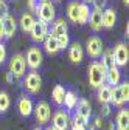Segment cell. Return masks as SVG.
I'll use <instances>...</instances> for the list:
<instances>
[{
    "instance_id": "5bb4252c",
    "label": "cell",
    "mask_w": 129,
    "mask_h": 130,
    "mask_svg": "<svg viewBox=\"0 0 129 130\" xmlns=\"http://www.w3.org/2000/svg\"><path fill=\"white\" fill-rule=\"evenodd\" d=\"M67 29H69V23L64 17L55 19L53 20V28H51V36L59 37L62 34H67Z\"/></svg>"
},
{
    "instance_id": "d590c367",
    "label": "cell",
    "mask_w": 129,
    "mask_h": 130,
    "mask_svg": "<svg viewBox=\"0 0 129 130\" xmlns=\"http://www.w3.org/2000/svg\"><path fill=\"white\" fill-rule=\"evenodd\" d=\"M104 3H106V0H93V8L95 9H103Z\"/></svg>"
},
{
    "instance_id": "7402d4cb",
    "label": "cell",
    "mask_w": 129,
    "mask_h": 130,
    "mask_svg": "<svg viewBox=\"0 0 129 130\" xmlns=\"http://www.w3.org/2000/svg\"><path fill=\"white\" fill-rule=\"evenodd\" d=\"M34 17H33V14L31 12H23L22 14V17H20V28L25 31V32H30L31 31V28H33V25H34Z\"/></svg>"
},
{
    "instance_id": "ac0fdd59",
    "label": "cell",
    "mask_w": 129,
    "mask_h": 130,
    "mask_svg": "<svg viewBox=\"0 0 129 130\" xmlns=\"http://www.w3.org/2000/svg\"><path fill=\"white\" fill-rule=\"evenodd\" d=\"M76 115H79L81 118H84L86 121H89L90 115H92V107H90V102L87 99H81L78 101V105H76Z\"/></svg>"
},
{
    "instance_id": "74e56055",
    "label": "cell",
    "mask_w": 129,
    "mask_h": 130,
    "mask_svg": "<svg viewBox=\"0 0 129 130\" xmlns=\"http://www.w3.org/2000/svg\"><path fill=\"white\" fill-rule=\"evenodd\" d=\"M5 79H6V82H8V84H11L12 80H14V76H12L11 73H6V77H5Z\"/></svg>"
},
{
    "instance_id": "5b68a950",
    "label": "cell",
    "mask_w": 129,
    "mask_h": 130,
    "mask_svg": "<svg viewBox=\"0 0 129 130\" xmlns=\"http://www.w3.org/2000/svg\"><path fill=\"white\" fill-rule=\"evenodd\" d=\"M23 85H25V88H27L31 94L39 93V90H41V87H42V77H41V74H39L37 71H30V73L27 74L25 80H23Z\"/></svg>"
},
{
    "instance_id": "603a6c76",
    "label": "cell",
    "mask_w": 129,
    "mask_h": 130,
    "mask_svg": "<svg viewBox=\"0 0 129 130\" xmlns=\"http://www.w3.org/2000/svg\"><path fill=\"white\" fill-rule=\"evenodd\" d=\"M100 63L103 65L106 70H109V68H112V67H117V65H115V60H114V51H112V50L103 51V54H101V62H100Z\"/></svg>"
},
{
    "instance_id": "7dc6e473",
    "label": "cell",
    "mask_w": 129,
    "mask_h": 130,
    "mask_svg": "<svg viewBox=\"0 0 129 130\" xmlns=\"http://www.w3.org/2000/svg\"><path fill=\"white\" fill-rule=\"evenodd\" d=\"M0 2H5V0H0Z\"/></svg>"
},
{
    "instance_id": "d6a6232c",
    "label": "cell",
    "mask_w": 129,
    "mask_h": 130,
    "mask_svg": "<svg viewBox=\"0 0 129 130\" xmlns=\"http://www.w3.org/2000/svg\"><path fill=\"white\" fill-rule=\"evenodd\" d=\"M41 3H42V0H28V9L33 12H37Z\"/></svg>"
},
{
    "instance_id": "30bf717a",
    "label": "cell",
    "mask_w": 129,
    "mask_h": 130,
    "mask_svg": "<svg viewBox=\"0 0 129 130\" xmlns=\"http://www.w3.org/2000/svg\"><path fill=\"white\" fill-rule=\"evenodd\" d=\"M69 122H70L69 113L64 111V110H58L51 118V127L56 128V130H67Z\"/></svg>"
},
{
    "instance_id": "e575fe53",
    "label": "cell",
    "mask_w": 129,
    "mask_h": 130,
    "mask_svg": "<svg viewBox=\"0 0 129 130\" xmlns=\"http://www.w3.org/2000/svg\"><path fill=\"white\" fill-rule=\"evenodd\" d=\"M5 59H6V48L3 43H0V63H3Z\"/></svg>"
},
{
    "instance_id": "ba28073f",
    "label": "cell",
    "mask_w": 129,
    "mask_h": 130,
    "mask_svg": "<svg viewBox=\"0 0 129 130\" xmlns=\"http://www.w3.org/2000/svg\"><path fill=\"white\" fill-rule=\"evenodd\" d=\"M114 60H115V65L117 67H124L129 60V50H127V45L120 42L115 45L114 50Z\"/></svg>"
},
{
    "instance_id": "484cf974",
    "label": "cell",
    "mask_w": 129,
    "mask_h": 130,
    "mask_svg": "<svg viewBox=\"0 0 129 130\" xmlns=\"http://www.w3.org/2000/svg\"><path fill=\"white\" fill-rule=\"evenodd\" d=\"M98 101L101 102V104H109V98H110V87L107 85V84H103V85H100L98 88Z\"/></svg>"
},
{
    "instance_id": "d6986e66",
    "label": "cell",
    "mask_w": 129,
    "mask_h": 130,
    "mask_svg": "<svg viewBox=\"0 0 129 130\" xmlns=\"http://www.w3.org/2000/svg\"><path fill=\"white\" fill-rule=\"evenodd\" d=\"M44 48L47 50L48 54H56L59 51V43H58V39L51 34H48L44 40Z\"/></svg>"
},
{
    "instance_id": "7a4b0ae2",
    "label": "cell",
    "mask_w": 129,
    "mask_h": 130,
    "mask_svg": "<svg viewBox=\"0 0 129 130\" xmlns=\"http://www.w3.org/2000/svg\"><path fill=\"white\" fill-rule=\"evenodd\" d=\"M36 14H37L39 20H42V22H45L48 25V23H51L55 20L56 9H55V6H53V3L50 2V0H45V2L41 3V6H39V9H37Z\"/></svg>"
},
{
    "instance_id": "836d02e7",
    "label": "cell",
    "mask_w": 129,
    "mask_h": 130,
    "mask_svg": "<svg viewBox=\"0 0 129 130\" xmlns=\"http://www.w3.org/2000/svg\"><path fill=\"white\" fill-rule=\"evenodd\" d=\"M9 8H8V5H6V2H0V19H3L5 15H8L9 12Z\"/></svg>"
},
{
    "instance_id": "f546056e",
    "label": "cell",
    "mask_w": 129,
    "mask_h": 130,
    "mask_svg": "<svg viewBox=\"0 0 129 130\" xmlns=\"http://www.w3.org/2000/svg\"><path fill=\"white\" fill-rule=\"evenodd\" d=\"M58 39V43H59V50H64V48H67L70 45V39H69V34H62Z\"/></svg>"
},
{
    "instance_id": "bcb514c9",
    "label": "cell",
    "mask_w": 129,
    "mask_h": 130,
    "mask_svg": "<svg viewBox=\"0 0 129 130\" xmlns=\"http://www.w3.org/2000/svg\"><path fill=\"white\" fill-rule=\"evenodd\" d=\"M34 130H42V128H39V127H37V128H34Z\"/></svg>"
},
{
    "instance_id": "d4e9b609",
    "label": "cell",
    "mask_w": 129,
    "mask_h": 130,
    "mask_svg": "<svg viewBox=\"0 0 129 130\" xmlns=\"http://www.w3.org/2000/svg\"><path fill=\"white\" fill-rule=\"evenodd\" d=\"M64 105H66L67 110H73L78 104V96L75 91H66V96H64Z\"/></svg>"
},
{
    "instance_id": "1f68e13d",
    "label": "cell",
    "mask_w": 129,
    "mask_h": 130,
    "mask_svg": "<svg viewBox=\"0 0 129 130\" xmlns=\"http://www.w3.org/2000/svg\"><path fill=\"white\" fill-rule=\"evenodd\" d=\"M89 121H86L84 118H81L79 115H75L73 116V127H87Z\"/></svg>"
},
{
    "instance_id": "4dcf8cb0",
    "label": "cell",
    "mask_w": 129,
    "mask_h": 130,
    "mask_svg": "<svg viewBox=\"0 0 129 130\" xmlns=\"http://www.w3.org/2000/svg\"><path fill=\"white\" fill-rule=\"evenodd\" d=\"M118 88H120V91H121L123 101L127 102V101H129V84H127V82H123V84L118 85Z\"/></svg>"
},
{
    "instance_id": "c3c4849f",
    "label": "cell",
    "mask_w": 129,
    "mask_h": 130,
    "mask_svg": "<svg viewBox=\"0 0 129 130\" xmlns=\"http://www.w3.org/2000/svg\"><path fill=\"white\" fill-rule=\"evenodd\" d=\"M55 2H59V0H55Z\"/></svg>"
},
{
    "instance_id": "8d00e7d4",
    "label": "cell",
    "mask_w": 129,
    "mask_h": 130,
    "mask_svg": "<svg viewBox=\"0 0 129 130\" xmlns=\"http://www.w3.org/2000/svg\"><path fill=\"white\" fill-rule=\"evenodd\" d=\"M109 115H110V105L103 104V116H109Z\"/></svg>"
},
{
    "instance_id": "60d3db41",
    "label": "cell",
    "mask_w": 129,
    "mask_h": 130,
    "mask_svg": "<svg viewBox=\"0 0 129 130\" xmlns=\"http://www.w3.org/2000/svg\"><path fill=\"white\" fill-rule=\"evenodd\" d=\"M72 130H87V127H72Z\"/></svg>"
},
{
    "instance_id": "44dd1931",
    "label": "cell",
    "mask_w": 129,
    "mask_h": 130,
    "mask_svg": "<svg viewBox=\"0 0 129 130\" xmlns=\"http://www.w3.org/2000/svg\"><path fill=\"white\" fill-rule=\"evenodd\" d=\"M109 104H114L115 107H123L124 101H123V96H121V91L117 87H110V98H109Z\"/></svg>"
},
{
    "instance_id": "f6af8a7d",
    "label": "cell",
    "mask_w": 129,
    "mask_h": 130,
    "mask_svg": "<svg viewBox=\"0 0 129 130\" xmlns=\"http://www.w3.org/2000/svg\"><path fill=\"white\" fill-rule=\"evenodd\" d=\"M123 2H124V5H126V6L129 5V0H123Z\"/></svg>"
},
{
    "instance_id": "277c9868",
    "label": "cell",
    "mask_w": 129,
    "mask_h": 130,
    "mask_svg": "<svg viewBox=\"0 0 129 130\" xmlns=\"http://www.w3.org/2000/svg\"><path fill=\"white\" fill-rule=\"evenodd\" d=\"M86 51L87 54L92 57V59H98L101 57L104 48H103V42L98 36H92L87 39V43H86Z\"/></svg>"
},
{
    "instance_id": "e0dca14e",
    "label": "cell",
    "mask_w": 129,
    "mask_h": 130,
    "mask_svg": "<svg viewBox=\"0 0 129 130\" xmlns=\"http://www.w3.org/2000/svg\"><path fill=\"white\" fill-rule=\"evenodd\" d=\"M17 108H19V113H20L22 116H30L31 113H33V108H34V105H33V102H31V99H30V98H27V96H22L20 99H19Z\"/></svg>"
},
{
    "instance_id": "f1b7e54d",
    "label": "cell",
    "mask_w": 129,
    "mask_h": 130,
    "mask_svg": "<svg viewBox=\"0 0 129 130\" xmlns=\"http://www.w3.org/2000/svg\"><path fill=\"white\" fill-rule=\"evenodd\" d=\"M9 105H11V99H9L8 93L0 91V113L6 111V110L9 108Z\"/></svg>"
},
{
    "instance_id": "681fc988",
    "label": "cell",
    "mask_w": 129,
    "mask_h": 130,
    "mask_svg": "<svg viewBox=\"0 0 129 130\" xmlns=\"http://www.w3.org/2000/svg\"><path fill=\"white\" fill-rule=\"evenodd\" d=\"M42 2H45V0H42Z\"/></svg>"
},
{
    "instance_id": "4316f807",
    "label": "cell",
    "mask_w": 129,
    "mask_h": 130,
    "mask_svg": "<svg viewBox=\"0 0 129 130\" xmlns=\"http://www.w3.org/2000/svg\"><path fill=\"white\" fill-rule=\"evenodd\" d=\"M78 9H79L78 2H70L69 6H67V17L73 23H78Z\"/></svg>"
},
{
    "instance_id": "8fae6325",
    "label": "cell",
    "mask_w": 129,
    "mask_h": 130,
    "mask_svg": "<svg viewBox=\"0 0 129 130\" xmlns=\"http://www.w3.org/2000/svg\"><path fill=\"white\" fill-rule=\"evenodd\" d=\"M2 22H3V36L6 39L14 37L16 31H17V22H16V19L11 14H8V15H5V17L2 19Z\"/></svg>"
},
{
    "instance_id": "f35d334b",
    "label": "cell",
    "mask_w": 129,
    "mask_h": 130,
    "mask_svg": "<svg viewBox=\"0 0 129 130\" xmlns=\"http://www.w3.org/2000/svg\"><path fill=\"white\" fill-rule=\"evenodd\" d=\"M101 125H103V122H101V118L98 116L95 119V127H98V128H101Z\"/></svg>"
},
{
    "instance_id": "cb8c5ba5",
    "label": "cell",
    "mask_w": 129,
    "mask_h": 130,
    "mask_svg": "<svg viewBox=\"0 0 129 130\" xmlns=\"http://www.w3.org/2000/svg\"><path fill=\"white\" fill-rule=\"evenodd\" d=\"M90 15V8L86 3H79V9H78V25H84L89 20Z\"/></svg>"
},
{
    "instance_id": "9c48e42d",
    "label": "cell",
    "mask_w": 129,
    "mask_h": 130,
    "mask_svg": "<svg viewBox=\"0 0 129 130\" xmlns=\"http://www.w3.org/2000/svg\"><path fill=\"white\" fill-rule=\"evenodd\" d=\"M30 34L34 42H44L45 37L48 36V25L42 20H36L31 31H30Z\"/></svg>"
},
{
    "instance_id": "2e32d148",
    "label": "cell",
    "mask_w": 129,
    "mask_h": 130,
    "mask_svg": "<svg viewBox=\"0 0 129 130\" xmlns=\"http://www.w3.org/2000/svg\"><path fill=\"white\" fill-rule=\"evenodd\" d=\"M120 77H121V73H120L118 67H112V68L106 70V82L109 87H117L120 84Z\"/></svg>"
},
{
    "instance_id": "9a60e30c",
    "label": "cell",
    "mask_w": 129,
    "mask_h": 130,
    "mask_svg": "<svg viewBox=\"0 0 129 130\" xmlns=\"http://www.w3.org/2000/svg\"><path fill=\"white\" fill-rule=\"evenodd\" d=\"M115 130H129V110L121 108L115 119Z\"/></svg>"
},
{
    "instance_id": "6da1fadb",
    "label": "cell",
    "mask_w": 129,
    "mask_h": 130,
    "mask_svg": "<svg viewBox=\"0 0 129 130\" xmlns=\"http://www.w3.org/2000/svg\"><path fill=\"white\" fill-rule=\"evenodd\" d=\"M87 77H89V84L92 88H98L100 85L106 84V68L100 62H92L87 68Z\"/></svg>"
},
{
    "instance_id": "52a82bcc",
    "label": "cell",
    "mask_w": 129,
    "mask_h": 130,
    "mask_svg": "<svg viewBox=\"0 0 129 130\" xmlns=\"http://www.w3.org/2000/svg\"><path fill=\"white\" fill-rule=\"evenodd\" d=\"M25 62H27L28 67L31 68V71H36L42 65V51L39 50L37 46H31L28 50V53H27Z\"/></svg>"
},
{
    "instance_id": "3957f363",
    "label": "cell",
    "mask_w": 129,
    "mask_h": 130,
    "mask_svg": "<svg viewBox=\"0 0 129 130\" xmlns=\"http://www.w3.org/2000/svg\"><path fill=\"white\" fill-rule=\"evenodd\" d=\"M25 70H27V62H25V56L23 54H14L11 57V62H9V73L14 76V77H22L25 74Z\"/></svg>"
},
{
    "instance_id": "ffe728a7",
    "label": "cell",
    "mask_w": 129,
    "mask_h": 130,
    "mask_svg": "<svg viewBox=\"0 0 129 130\" xmlns=\"http://www.w3.org/2000/svg\"><path fill=\"white\" fill-rule=\"evenodd\" d=\"M117 22V14L112 8L103 11V28H112Z\"/></svg>"
},
{
    "instance_id": "8992f818",
    "label": "cell",
    "mask_w": 129,
    "mask_h": 130,
    "mask_svg": "<svg viewBox=\"0 0 129 130\" xmlns=\"http://www.w3.org/2000/svg\"><path fill=\"white\" fill-rule=\"evenodd\" d=\"M34 115H36V121L39 124H47L51 118V108H50V104L45 102V101H41L36 104V107L33 108Z\"/></svg>"
},
{
    "instance_id": "7c38bea8",
    "label": "cell",
    "mask_w": 129,
    "mask_h": 130,
    "mask_svg": "<svg viewBox=\"0 0 129 130\" xmlns=\"http://www.w3.org/2000/svg\"><path fill=\"white\" fill-rule=\"evenodd\" d=\"M89 25L93 31H100L103 28V9H92L89 15Z\"/></svg>"
},
{
    "instance_id": "b9f144b4",
    "label": "cell",
    "mask_w": 129,
    "mask_h": 130,
    "mask_svg": "<svg viewBox=\"0 0 129 130\" xmlns=\"http://www.w3.org/2000/svg\"><path fill=\"white\" fill-rule=\"evenodd\" d=\"M109 130H115V124H114V122H112V124L109 125Z\"/></svg>"
},
{
    "instance_id": "83f0119b",
    "label": "cell",
    "mask_w": 129,
    "mask_h": 130,
    "mask_svg": "<svg viewBox=\"0 0 129 130\" xmlns=\"http://www.w3.org/2000/svg\"><path fill=\"white\" fill-rule=\"evenodd\" d=\"M64 96H66V88H64L62 85H55L53 91H51V98H53V101L61 105L64 102Z\"/></svg>"
},
{
    "instance_id": "7bdbcfd3",
    "label": "cell",
    "mask_w": 129,
    "mask_h": 130,
    "mask_svg": "<svg viewBox=\"0 0 129 130\" xmlns=\"http://www.w3.org/2000/svg\"><path fill=\"white\" fill-rule=\"evenodd\" d=\"M83 2H84V3L87 5V3H90V2H93V0H83Z\"/></svg>"
},
{
    "instance_id": "4fadbf2b",
    "label": "cell",
    "mask_w": 129,
    "mask_h": 130,
    "mask_svg": "<svg viewBox=\"0 0 129 130\" xmlns=\"http://www.w3.org/2000/svg\"><path fill=\"white\" fill-rule=\"evenodd\" d=\"M69 57L73 63H79L84 59V48L79 42H73L69 48Z\"/></svg>"
},
{
    "instance_id": "ee69618b",
    "label": "cell",
    "mask_w": 129,
    "mask_h": 130,
    "mask_svg": "<svg viewBox=\"0 0 129 130\" xmlns=\"http://www.w3.org/2000/svg\"><path fill=\"white\" fill-rule=\"evenodd\" d=\"M45 130H56V128H53V127H51V125H50V127H47V128H45Z\"/></svg>"
},
{
    "instance_id": "ab89813d",
    "label": "cell",
    "mask_w": 129,
    "mask_h": 130,
    "mask_svg": "<svg viewBox=\"0 0 129 130\" xmlns=\"http://www.w3.org/2000/svg\"><path fill=\"white\" fill-rule=\"evenodd\" d=\"M5 36H3V22H2V19H0V40H2Z\"/></svg>"
}]
</instances>
